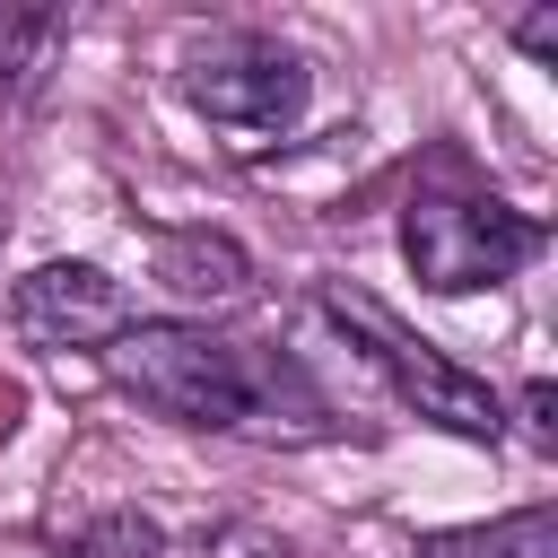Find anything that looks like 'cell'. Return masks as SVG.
Segmentation results:
<instances>
[{"mask_svg": "<svg viewBox=\"0 0 558 558\" xmlns=\"http://www.w3.org/2000/svg\"><path fill=\"white\" fill-rule=\"evenodd\" d=\"M105 375L157 418L209 427V436H314L323 427V401L305 392L288 357L244 349L209 323H131L105 349Z\"/></svg>", "mask_w": 558, "mask_h": 558, "instance_id": "obj_1", "label": "cell"}, {"mask_svg": "<svg viewBox=\"0 0 558 558\" xmlns=\"http://www.w3.org/2000/svg\"><path fill=\"white\" fill-rule=\"evenodd\" d=\"M183 96L209 131H227V148H270L305 122L314 105V70L279 44V35H209L183 61Z\"/></svg>", "mask_w": 558, "mask_h": 558, "instance_id": "obj_2", "label": "cell"}, {"mask_svg": "<svg viewBox=\"0 0 558 558\" xmlns=\"http://www.w3.org/2000/svg\"><path fill=\"white\" fill-rule=\"evenodd\" d=\"M323 314H331V323L357 340V357H366V366L392 384V401H401V410H418L427 427L471 436V445H497V436H506V401H497L480 375H462V366H453L436 340H410V331H401V323H392L375 296L331 288V296H323Z\"/></svg>", "mask_w": 558, "mask_h": 558, "instance_id": "obj_3", "label": "cell"}, {"mask_svg": "<svg viewBox=\"0 0 558 558\" xmlns=\"http://www.w3.org/2000/svg\"><path fill=\"white\" fill-rule=\"evenodd\" d=\"M541 253V218L506 209V201H471V192H410L401 209V262L418 288L436 296H471L514 279Z\"/></svg>", "mask_w": 558, "mask_h": 558, "instance_id": "obj_4", "label": "cell"}, {"mask_svg": "<svg viewBox=\"0 0 558 558\" xmlns=\"http://www.w3.org/2000/svg\"><path fill=\"white\" fill-rule=\"evenodd\" d=\"M9 323L35 340V349H113L131 331V296L113 270L96 262H44L17 279L9 296Z\"/></svg>", "mask_w": 558, "mask_h": 558, "instance_id": "obj_5", "label": "cell"}, {"mask_svg": "<svg viewBox=\"0 0 558 558\" xmlns=\"http://www.w3.org/2000/svg\"><path fill=\"white\" fill-rule=\"evenodd\" d=\"M157 288H174L192 305H235L253 288V262L209 227H174V235H157Z\"/></svg>", "mask_w": 558, "mask_h": 558, "instance_id": "obj_6", "label": "cell"}, {"mask_svg": "<svg viewBox=\"0 0 558 558\" xmlns=\"http://www.w3.org/2000/svg\"><path fill=\"white\" fill-rule=\"evenodd\" d=\"M410 558H558V514L549 506H523V514H497V523L427 532Z\"/></svg>", "mask_w": 558, "mask_h": 558, "instance_id": "obj_7", "label": "cell"}, {"mask_svg": "<svg viewBox=\"0 0 558 558\" xmlns=\"http://www.w3.org/2000/svg\"><path fill=\"white\" fill-rule=\"evenodd\" d=\"M157 549L166 541H157L148 514H96V523H78V532L52 541V558H157Z\"/></svg>", "mask_w": 558, "mask_h": 558, "instance_id": "obj_8", "label": "cell"}, {"mask_svg": "<svg viewBox=\"0 0 558 558\" xmlns=\"http://www.w3.org/2000/svg\"><path fill=\"white\" fill-rule=\"evenodd\" d=\"M52 35H61V17H44V9H0V87L35 78V61L52 52Z\"/></svg>", "mask_w": 558, "mask_h": 558, "instance_id": "obj_9", "label": "cell"}, {"mask_svg": "<svg viewBox=\"0 0 558 558\" xmlns=\"http://www.w3.org/2000/svg\"><path fill=\"white\" fill-rule=\"evenodd\" d=\"M514 44H523L532 61H558V0L532 9V17H514Z\"/></svg>", "mask_w": 558, "mask_h": 558, "instance_id": "obj_10", "label": "cell"}, {"mask_svg": "<svg viewBox=\"0 0 558 558\" xmlns=\"http://www.w3.org/2000/svg\"><path fill=\"white\" fill-rule=\"evenodd\" d=\"M549 410H558V392L532 384V392H523V427H532V445H558V418H549Z\"/></svg>", "mask_w": 558, "mask_h": 558, "instance_id": "obj_11", "label": "cell"}]
</instances>
